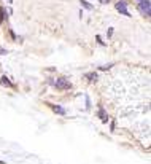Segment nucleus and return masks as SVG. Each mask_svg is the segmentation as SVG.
Returning a JSON list of instances; mask_svg holds the SVG:
<instances>
[{
  "mask_svg": "<svg viewBox=\"0 0 151 164\" xmlns=\"http://www.w3.org/2000/svg\"><path fill=\"white\" fill-rule=\"evenodd\" d=\"M2 83H3V84H7V86H11V83H10V81L7 80V76H3V80H2Z\"/></svg>",
  "mask_w": 151,
  "mask_h": 164,
  "instance_id": "obj_6",
  "label": "nucleus"
},
{
  "mask_svg": "<svg viewBox=\"0 0 151 164\" xmlns=\"http://www.w3.org/2000/svg\"><path fill=\"white\" fill-rule=\"evenodd\" d=\"M56 88L57 89H68L70 88V83H68L65 78H57V81H56Z\"/></svg>",
  "mask_w": 151,
  "mask_h": 164,
  "instance_id": "obj_2",
  "label": "nucleus"
},
{
  "mask_svg": "<svg viewBox=\"0 0 151 164\" xmlns=\"http://www.w3.org/2000/svg\"><path fill=\"white\" fill-rule=\"evenodd\" d=\"M5 53H7V51H5L3 48H0V54H5Z\"/></svg>",
  "mask_w": 151,
  "mask_h": 164,
  "instance_id": "obj_7",
  "label": "nucleus"
},
{
  "mask_svg": "<svg viewBox=\"0 0 151 164\" xmlns=\"http://www.w3.org/2000/svg\"><path fill=\"white\" fill-rule=\"evenodd\" d=\"M116 8L123 13V14H126V16H131V14H129V11H127V8H126V3H124V2H119V3L116 5Z\"/></svg>",
  "mask_w": 151,
  "mask_h": 164,
  "instance_id": "obj_3",
  "label": "nucleus"
},
{
  "mask_svg": "<svg viewBox=\"0 0 151 164\" xmlns=\"http://www.w3.org/2000/svg\"><path fill=\"white\" fill-rule=\"evenodd\" d=\"M139 2H140V0H139Z\"/></svg>",
  "mask_w": 151,
  "mask_h": 164,
  "instance_id": "obj_9",
  "label": "nucleus"
},
{
  "mask_svg": "<svg viewBox=\"0 0 151 164\" xmlns=\"http://www.w3.org/2000/svg\"><path fill=\"white\" fill-rule=\"evenodd\" d=\"M81 5H83L84 8H87V10H92V5H89L87 2H84V0H81Z\"/></svg>",
  "mask_w": 151,
  "mask_h": 164,
  "instance_id": "obj_4",
  "label": "nucleus"
},
{
  "mask_svg": "<svg viewBox=\"0 0 151 164\" xmlns=\"http://www.w3.org/2000/svg\"><path fill=\"white\" fill-rule=\"evenodd\" d=\"M0 164H5V163H3V161H0Z\"/></svg>",
  "mask_w": 151,
  "mask_h": 164,
  "instance_id": "obj_8",
  "label": "nucleus"
},
{
  "mask_svg": "<svg viewBox=\"0 0 151 164\" xmlns=\"http://www.w3.org/2000/svg\"><path fill=\"white\" fill-rule=\"evenodd\" d=\"M54 110H56L57 113H60V115H64V113H65V112H64V108H60V107H54Z\"/></svg>",
  "mask_w": 151,
  "mask_h": 164,
  "instance_id": "obj_5",
  "label": "nucleus"
},
{
  "mask_svg": "<svg viewBox=\"0 0 151 164\" xmlns=\"http://www.w3.org/2000/svg\"><path fill=\"white\" fill-rule=\"evenodd\" d=\"M140 11L143 13V14H150L151 13V8H150V0H140V5H139Z\"/></svg>",
  "mask_w": 151,
  "mask_h": 164,
  "instance_id": "obj_1",
  "label": "nucleus"
}]
</instances>
